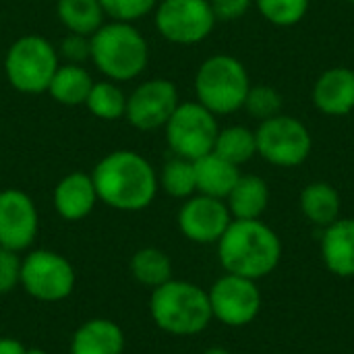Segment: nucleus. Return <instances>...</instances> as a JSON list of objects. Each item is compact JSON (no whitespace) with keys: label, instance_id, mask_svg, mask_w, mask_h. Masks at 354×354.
<instances>
[{"label":"nucleus","instance_id":"nucleus-29","mask_svg":"<svg viewBox=\"0 0 354 354\" xmlns=\"http://www.w3.org/2000/svg\"><path fill=\"white\" fill-rule=\"evenodd\" d=\"M255 120L263 122L268 118H274L282 112V95L270 87V85H257L251 87L243 106Z\"/></svg>","mask_w":354,"mask_h":354},{"label":"nucleus","instance_id":"nucleus-3","mask_svg":"<svg viewBox=\"0 0 354 354\" xmlns=\"http://www.w3.org/2000/svg\"><path fill=\"white\" fill-rule=\"evenodd\" d=\"M91 62L114 83L137 79L149 62V46L133 23H104L91 37Z\"/></svg>","mask_w":354,"mask_h":354},{"label":"nucleus","instance_id":"nucleus-20","mask_svg":"<svg viewBox=\"0 0 354 354\" xmlns=\"http://www.w3.org/2000/svg\"><path fill=\"white\" fill-rule=\"evenodd\" d=\"M270 203V187L257 174H241L226 197L228 212L234 220H259Z\"/></svg>","mask_w":354,"mask_h":354},{"label":"nucleus","instance_id":"nucleus-22","mask_svg":"<svg viewBox=\"0 0 354 354\" xmlns=\"http://www.w3.org/2000/svg\"><path fill=\"white\" fill-rule=\"evenodd\" d=\"M342 201L338 191L328 183H311L301 193V212L305 218L322 228L334 224L340 218Z\"/></svg>","mask_w":354,"mask_h":354},{"label":"nucleus","instance_id":"nucleus-28","mask_svg":"<svg viewBox=\"0 0 354 354\" xmlns=\"http://www.w3.org/2000/svg\"><path fill=\"white\" fill-rule=\"evenodd\" d=\"M259 12L278 27L297 25L309 8V0H255Z\"/></svg>","mask_w":354,"mask_h":354},{"label":"nucleus","instance_id":"nucleus-17","mask_svg":"<svg viewBox=\"0 0 354 354\" xmlns=\"http://www.w3.org/2000/svg\"><path fill=\"white\" fill-rule=\"evenodd\" d=\"M124 332L106 317H93L81 324L71 338V354H122Z\"/></svg>","mask_w":354,"mask_h":354},{"label":"nucleus","instance_id":"nucleus-6","mask_svg":"<svg viewBox=\"0 0 354 354\" xmlns=\"http://www.w3.org/2000/svg\"><path fill=\"white\" fill-rule=\"evenodd\" d=\"M58 66V50L46 37L35 33L15 39L4 56V75L10 87L27 95L48 91Z\"/></svg>","mask_w":354,"mask_h":354},{"label":"nucleus","instance_id":"nucleus-18","mask_svg":"<svg viewBox=\"0 0 354 354\" xmlns=\"http://www.w3.org/2000/svg\"><path fill=\"white\" fill-rule=\"evenodd\" d=\"M322 257L332 274L340 278H354V220L338 218L334 224L326 226Z\"/></svg>","mask_w":354,"mask_h":354},{"label":"nucleus","instance_id":"nucleus-15","mask_svg":"<svg viewBox=\"0 0 354 354\" xmlns=\"http://www.w3.org/2000/svg\"><path fill=\"white\" fill-rule=\"evenodd\" d=\"M52 201H54L56 214L62 220L79 222V220H85L93 212L100 199H97V191H95L91 174L71 172L62 176L58 185L54 187Z\"/></svg>","mask_w":354,"mask_h":354},{"label":"nucleus","instance_id":"nucleus-33","mask_svg":"<svg viewBox=\"0 0 354 354\" xmlns=\"http://www.w3.org/2000/svg\"><path fill=\"white\" fill-rule=\"evenodd\" d=\"M253 0H209L216 21H236L245 17Z\"/></svg>","mask_w":354,"mask_h":354},{"label":"nucleus","instance_id":"nucleus-35","mask_svg":"<svg viewBox=\"0 0 354 354\" xmlns=\"http://www.w3.org/2000/svg\"><path fill=\"white\" fill-rule=\"evenodd\" d=\"M203 354H230L226 348H207Z\"/></svg>","mask_w":354,"mask_h":354},{"label":"nucleus","instance_id":"nucleus-10","mask_svg":"<svg viewBox=\"0 0 354 354\" xmlns=\"http://www.w3.org/2000/svg\"><path fill=\"white\" fill-rule=\"evenodd\" d=\"M153 21L164 39L180 46L203 41L216 25L209 0H162Z\"/></svg>","mask_w":354,"mask_h":354},{"label":"nucleus","instance_id":"nucleus-34","mask_svg":"<svg viewBox=\"0 0 354 354\" xmlns=\"http://www.w3.org/2000/svg\"><path fill=\"white\" fill-rule=\"evenodd\" d=\"M0 354H25V346L17 338L0 336Z\"/></svg>","mask_w":354,"mask_h":354},{"label":"nucleus","instance_id":"nucleus-1","mask_svg":"<svg viewBox=\"0 0 354 354\" xmlns=\"http://www.w3.org/2000/svg\"><path fill=\"white\" fill-rule=\"evenodd\" d=\"M97 199L118 212H141L158 195V174L149 160L131 149L104 156L91 172Z\"/></svg>","mask_w":354,"mask_h":354},{"label":"nucleus","instance_id":"nucleus-9","mask_svg":"<svg viewBox=\"0 0 354 354\" xmlns=\"http://www.w3.org/2000/svg\"><path fill=\"white\" fill-rule=\"evenodd\" d=\"M257 153L280 168L301 166L311 153V135L307 127L292 116L278 114L259 122L255 131Z\"/></svg>","mask_w":354,"mask_h":354},{"label":"nucleus","instance_id":"nucleus-23","mask_svg":"<svg viewBox=\"0 0 354 354\" xmlns=\"http://www.w3.org/2000/svg\"><path fill=\"white\" fill-rule=\"evenodd\" d=\"M56 15L62 27H66L71 33L87 37H91L106 19L100 0H58Z\"/></svg>","mask_w":354,"mask_h":354},{"label":"nucleus","instance_id":"nucleus-16","mask_svg":"<svg viewBox=\"0 0 354 354\" xmlns=\"http://www.w3.org/2000/svg\"><path fill=\"white\" fill-rule=\"evenodd\" d=\"M313 104L322 114L346 116L354 110V71L348 66L328 68L313 87Z\"/></svg>","mask_w":354,"mask_h":354},{"label":"nucleus","instance_id":"nucleus-13","mask_svg":"<svg viewBox=\"0 0 354 354\" xmlns=\"http://www.w3.org/2000/svg\"><path fill=\"white\" fill-rule=\"evenodd\" d=\"M39 232V214L33 199L21 189L0 191V247L27 251Z\"/></svg>","mask_w":354,"mask_h":354},{"label":"nucleus","instance_id":"nucleus-24","mask_svg":"<svg viewBox=\"0 0 354 354\" xmlns=\"http://www.w3.org/2000/svg\"><path fill=\"white\" fill-rule=\"evenodd\" d=\"M131 276L147 288H158L162 284H166L168 280H172V261L168 257V253H164L162 249L156 247H143L139 249L129 263Z\"/></svg>","mask_w":354,"mask_h":354},{"label":"nucleus","instance_id":"nucleus-26","mask_svg":"<svg viewBox=\"0 0 354 354\" xmlns=\"http://www.w3.org/2000/svg\"><path fill=\"white\" fill-rule=\"evenodd\" d=\"M85 108L100 120H120L127 112V95L114 81H97L87 95Z\"/></svg>","mask_w":354,"mask_h":354},{"label":"nucleus","instance_id":"nucleus-12","mask_svg":"<svg viewBox=\"0 0 354 354\" xmlns=\"http://www.w3.org/2000/svg\"><path fill=\"white\" fill-rule=\"evenodd\" d=\"M178 104V89L170 79H149L127 95L124 118L137 131H156L166 127Z\"/></svg>","mask_w":354,"mask_h":354},{"label":"nucleus","instance_id":"nucleus-11","mask_svg":"<svg viewBox=\"0 0 354 354\" xmlns=\"http://www.w3.org/2000/svg\"><path fill=\"white\" fill-rule=\"evenodd\" d=\"M212 315L230 328L251 324L261 309V292L255 280L226 274L207 290Z\"/></svg>","mask_w":354,"mask_h":354},{"label":"nucleus","instance_id":"nucleus-21","mask_svg":"<svg viewBox=\"0 0 354 354\" xmlns=\"http://www.w3.org/2000/svg\"><path fill=\"white\" fill-rule=\"evenodd\" d=\"M91 75L81 64H60L48 85L50 97L60 106H85L93 87Z\"/></svg>","mask_w":354,"mask_h":354},{"label":"nucleus","instance_id":"nucleus-25","mask_svg":"<svg viewBox=\"0 0 354 354\" xmlns=\"http://www.w3.org/2000/svg\"><path fill=\"white\" fill-rule=\"evenodd\" d=\"M214 153H218L220 158L228 160L234 166H241V164L249 162L257 153L255 131H251L247 127H241V124L222 129L218 133V137H216Z\"/></svg>","mask_w":354,"mask_h":354},{"label":"nucleus","instance_id":"nucleus-8","mask_svg":"<svg viewBox=\"0 0 354 354\" xmlns=\"http://www.w3.org/2000/svg\"><path fill=\"white\" fill-rule=\"evenodd\" d=\"M166 141L174 156L185 160H199L214 151L220 133L216 114L199 102H183L166 122Z\"/></svg>","mask_w":354,"mask_h":354},{"label":"nucleus","instance_id":"nucleus-14","mask_svg":"<svg viewBox=\"0 0 354 354\" xmlns=\"http://www.w3.org/2000/svg\"><path fill=\"white\" fill-rule=\"evenodd\" d=\"M230 222L232 216L228 212V205L222 199L207 195L189 197L178 212V228L183 236L197 245L218 243Z\"/></svg>","mask_w":354,"mask_h":354},{"label":"nucleus","instance_id":"nucleus-37","mask_svg":"<svg viewBox=\"0 0 354 354\" xmlns=\"http://www.w3.org/2000/svg\"><path fill=\"white\" fill-rule=\"evenodd\" d=\"M348 2H353V4H354V0H348Z\"/></svg>","mask_w":354,"mask_h":354},{"label":"nucleus","instance_id":"nucleus-19","mask_svg":"<svg viewBox=\"0 0 354 354\" xmlns=\"http://www.w3.org/2000/svg\"><path fill=\"white\" fill-rule=\"evenodd\" d=\"M193 164H195V183L199 195H207L224 201L234 189L236 180L241 178L239 166L230 164L228 160L220 158L214 151L195 160Z\"/></svg>","mask_w":354,"mask_h":354},{"label":"nucleus","instance_id":"nucleus-36","mask_svg":"<svg viewBox=\"0 0 354 354\" xmlns=\"http://www.w3.org/2000/svg\"><path fill=\"white\" fill-rule=\"evenodd\" d=\"M25 354H48L44 348H25Z\"/></svg>","mask_w":354,"mask_h":354},{"label":"nucleus","instance_id":"nucleus-31","mask_svg":"<svg viewBox=\"0 0 354 354\" xmlns=\"http://www.w3.org/2000/svg\"><path fill=\"white\" fill-rule=\"evenodd\" d=\"M21 261L23 257L17 251L0 247V295H8L21 286Z\"/></svg>","mask_w":354,"mask_h":354},{"label":"nucleus","instance_id":"nucleus-4","mask_svg":"<svg viewBox=\"0 0 354 354\" xmlns=\"http://www.w3.org/2000/svg\"><path fill=\"white\" fill-rule=\"evenodd\" d=\"M149 315L153 324L172 336L201 334L214 319L207 292L185 280H168L151 290Z\"/></svg>","mask_w":354,"mask_h":354},{"label":"nucleus","instance_id":"nucleus-30","mask_svg":"<svg viewBox=\"0 0 354 354\" xmlns=\"http://www.w3.org/2000/svg\"><path fill=\"white\" fill-rule=\"evenodd\" d=\"M100 4L112 21L135 23L147 17L158 6V0H100Z\"/></svg>","mask_w":354,"mask_h":354},{"label":"nucleus","instance_id":"nucleus-2","mask_svg":"<svg viewBox=\"0 0 354 354\" xmlns=\"http://www.w3.org/2000/svg\"><path fill=\"white\" fill-rule=\"evenodd\" d=\"M218 257L226 274L257 282L278 268L282 243L261 220H232L218 241Z\"/></svg>","mask_w":354,"mask_h":354},{"label":"nucleus","instance_id":"nucleus-5","mask_svg":"<svg viewBox=\"0 0 354 354\" xmlns=\"http://www.w3.org/2000/svg\"><path fill=\"white\" fill-rule=\"evenodd\" d=\"M251 89L245 64L228 54H216L201 62L195 73V95L212 114H232L245 106Z\"/></svg>","mask_w":354,"mask_h":354},{"label":"nucleus","instance_id":"nucleus-32","mask_svg":"<svg viewBox=\"0 0 354 354\" xmlns=\"http://www.w3.org/2000/svg\"><path fill=\"white\" fill-rule=\"evenodd\" d=\"M58 58H62L68 64H83L91 58V39L87 35L68 33L58 48Z\"/></svg>","mask_w":354,"mask_h":354},{"label":"nucleus","instance_id":"nucleus-27","mask_svg":"<svg viewBox=\"0 0 354 354\" xmlns=\"http://www.w3.org/2000/svg\"><path fill=\"white\" fill-rule=\"evenodd\" d=\"M158 185L174 199H189L197 193L195 164L191 160L174 156L168 160L158 174Z\"/></svg>","mask_w":354,"mask_h":354},{"label":"nucleus","instance_id":"nucleus-7","mask_svg":"<svg viewBox=\"0 0 354 354\" xmlns=\"http://www.w3.org/2000/svg\"><path fill=\"white\" fill-rule=\"evenodd\" d=\"M75 270L71 261L50 249H33L21 261V288L35 301L58 303L75 290Z\"/></svg>","mask_w":354,"mask_h":354}]
</instances>
